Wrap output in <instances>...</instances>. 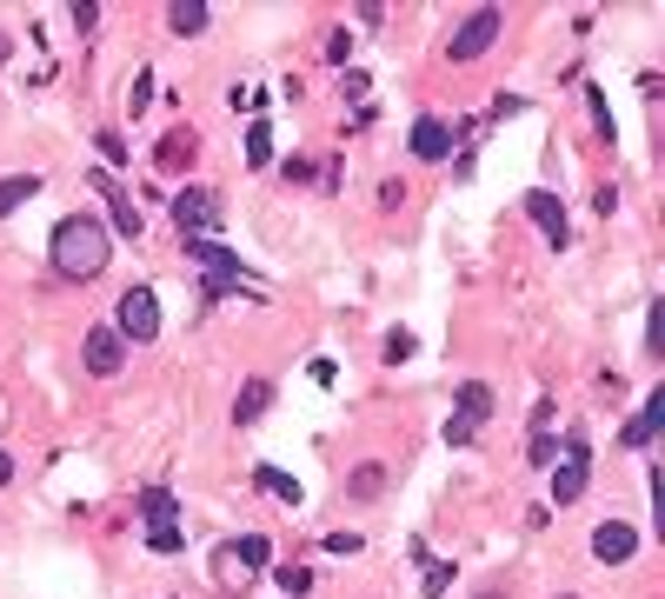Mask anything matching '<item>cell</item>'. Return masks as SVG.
I'll list each match as a JSON object with an SVG mask.
<instances>
[{
  "mask_svg": "<svg viewBox=\"0 0 665 599\" xmlns=\"http://www.w3.org/2000/svg\"><path fill=\"white\" fill-rule=\"evenodd\" d=\"M346 493H353V500H380V493H386V460H360V467L346 473Z\"/></svg>",
  "mask_w": 665,
  "mask_h": 599,
  "instance_id": "obj_18",
  "label": "cell"
},
{
  "mask_svg": "<svg viewBox=\"0 0 665 599\" xmlns=\"http://www.w3.org/2000/svg\"><path fill=\"white\" fill-rule=\"evenodd\" d=\"M266 407H273V380H246V387L233 393V420H240V427H253Z\"/></svg>",
  "mask_w": 665,
  "mask_h": 599,
  "instance_id": "obj_17",
  "label": "cell"
},
{
  "mask_svg": "<svg viewBox=\"0 0 665 599\" xmlns=\"http://www.w3.org/2000/svg\"><path fill=\"white\" fill-rule=\"evenodd\" d=\"M413 353H420V340H413V333H406V327H393V333H386V340H380V360H386V367H406V360H413Z\"/></svg>",
  "mask_w": 665,
  "mask_h": 599,
  "instance_id": "obj_23",
  "label": "cell"
},
{
  "mask_svg": "<svg viewBox=\"0 0 665 599\" xmlns=\"http://www.w3.org/2000/svg\"><path fill=\"white\" fill-rule=\"evenodd\" d=\"M206 20H213V7H206V0H173V7H167V27H173L180 40L206 33Z\"/></svg>",
  "mask_w": 665,
  "mask_h": 599,
  "instance_id": "obj_16",
  "label": "cell"
},
{
  "mask_svg": "<svg viewBox=\"0 0 665 599\" xmlns=\"http://www.w3.org/2000/svg\"><path fill=\"white\" fill-rule=\"evenodd\" d=\"M473 599H506V593H500V587H486V593H473Z\"/></svg>",
  "mask_w": 665,
  "mask_h": 599,
  "instance_id": "obj_39",
  "label": "cell"
},
{
  "mask_svg": "<svg viewBox=\"0 0 665 599\" xmlns=\"http://www.w3.org/2000/svg\"><path fill=\"white\" fill-rule=\"evenodd\" d=\"M246 167H253V173H266V167H273V127H266V120H253V127H246Z\"/></svg>",
  "mask_w": 665,
  "mask_h": 599,
  "instance_id": "obj_22",
  "label": "cell"
},
{
  "mask_svg": "<svg viewBox=\"0 0 665 599\" xmlns=\"http://www.w3.org/2000/svg\"><path fill=\"white\" fill-rule=\"evenodd\" d=\"M520 107H526V100H520V93H500V100H493V120H513V113H520Z\"/></svg>",
  "mask_w": 665,
  "mask_h": 599,
  "instance_id": "obj_34",
  "label": "cell"
},
{
  "mask_svg": "<svg viewBox=\"0 0 665 599\" xmlns=\"http://www.w3.org/2000/svg\"><path fill=\"white\" fill-rule=\"evenodd\" d=\"M560 599H573V593H560Z\"/></svg>",
  "mask_w": 665,
  "mask_h": 599,
  "instance_id": "obj_40",
  "label": "cell"
},
{
  "mask_svg": "<svg viewBox=\"0 0 665 599\" xmlns=\"http://www.w3.org/2000/svg\"><path fill=\"white\" fill-rule=\"evenodd\" d=\"M406 147H413V160L440 167V160L453 153V127H446L440 113H420V120H413V140H406Z\"/></svg>",
  "mask_w": 665,
  "mask_h": 599,
  "instance_id": "obj_11",
  "label": "cell"
},
{
  "mask_svg": "<svg viewBox=\"0 0 665 599\" xmlns=\"http://www.w3.org/2000/svg\"><path fill=\"white\" fill-rule=\"evenodd\" d=\"M320 53H326V60H333V67H346V60H353V33H346V27H333V33H326V47H320Z\"/></svg>",
  "mask_w": 665,
  "mask_h": 599,
  "instance_id": "obj_25",
  "label": "cell"
},
{
  "mask_svg": "<svg viewBox=\"0 0 665 599\" xmlns=\"http://www.w3.org/2000/svg\"><path fill=\"white\" fill-rule=\"evenodd\" d=\"M420 587H426V599H440V593H446V587H453V567H446V560H433Z\"/></svg>",
  "mask_w": 665,
  "mask_h": 599,
  "instance_id": "obj_30",
  "label": "cell"
},
{
  "mask_svg": "<svg viewBox=\"0 0 665 599\" xmlns=\"http://www.w3.org/2000/svg\"><path fill=\"white\" fill-rule=\"evenodd\" d=\"M500 33H506V13H500V7H473V13L453 27V40H446V60H460V67H466V60H480V53H486Z\"/></svg>",
  "mask_w": 665,
  "mask_h": 599,
  "instance_id": "obj_3",
  "label": "cell"
},
{
  "mask_svg": "<svg viewBox=\"0 0 665 599\" xmlns=\"http://www.w3.org/2000/svg\"><path fill=\"white\" fill-rule=\"evenodd\" d=\"M586 487H593V447H586V433L573 427V433H566V453H560V473H553V507L586 500Z\"/></svg>",
  "mask_w": 665,
  "mask_h": 599,
  "instance_id": "obj_4",
  "label": "cell"
},
{
  "mask_svg": "<svg viewBox=\"0 0 665 599\" xmlns=\"http://www.w3.org/2000/svg\"><path fill=\"white\" fill-rule=\"evenodd\" d=\"M187 260H193L213 287H240V280H246L240 253H233V247H220V240H187Z\"/></svg>",
  "mask_w": 665,
  "mask_h": 599,
  "instance_id": "obj_6",
  "label": "cell"
},
{
  "mask_svg": "<svg viewBox=\"0 0 665 599\" xmlns=\"http://www.w3.org/2000/svg\"><path fill=\"white\" fill-rule=\"evenodd\" d=\"M93 147H100V153H107L113 167H120V160H133V153H127V140H120L113 127H100V133H93Z\"/></svg>",
  "mask_w": 665,
  "mask_h": 599,
  "instance_id": "obj_28",
  "label": "cell"
},
{
  "mask_svg": "<svg viewBox=\"0 0 665 599\" xmlns=\"http://www.w3.org/2000/svg\"><path fill=\"white\" fill-rule=\"evenodd\" d=\"M167 213H173L180 240H206V233L220 227V193H206V187H180Z\"/></svg>",
  "mask_w": 665,
  "mask_h": 599,
  "instance_id": "obj_5",
  "label": "cell"
},
{
  "mask_svg": "<svg viewBox=\"0 0 665 599\" xmlns=\"http://www.w3.org/2000/svg\"><path fill=\"white\" fill-rule=\"evenodd\" d=\"M453 420H466V427L480 433V420H493V387L466 380V387H460V400H453Z\"/></svg>",
  "mask_w": 665,
  "mask_h": 599,
  "instance_id": "obj_15",
  "label": "cell"
},
{
  "mask_svg": "<svg viewBox=\"0 0 665 599\" xmlns=\"http://www.w3.org/2000/svg\"><path fill=\"white\" fill-rule=\"evenodd\" d=\"M273 580H280V593H286V599H306V593H313V573H306V567H280Z\"/></svg>",
  "mask_w": 665,
  "mask_h": 599,
  "instance_id": "obj_24",
  "label": "cell"
},
{
  "mask_svg": "<svg viewBox=\"0 0 665 599\" xmlns=\"http://www.w3.org/2000/svg\"><path fill=\"white\" fill-rule=\"evenodd\" d=\"M253 480H260L273 500H286V507H300V500H306V487H300L293 473H280V467H253Z\"/></svg>",
  "mask_w": 665,
  "mask_h": 599,
  "instance_id": "obj_20",
  "label": "cell"
},
{
  "mask_svg": "<svg viewBox=\"0 0 665 599\" xmlns=\"http://www.w3.org/2000/svg\"><path fill=\"white\" fill-rule=\"evenodd\" d=\"M33 193H40V173H7V180H0V220H7L13 207H27Z\"/></svg>",
  "mask_w": 665,
  "mask_h": 599,
  "instance_id": "obj_21",
  "label": "cell"
},
{
  "mask_svg": "<svg viewBox=\"0 0 665 599\" xmlns=\"http://www.w3.org/2000/svg\"><path fill=\"white\" fill-rule=\"evenodd\" d=\"M326 553H360V533H326Z\"/></svg>",
  "mask_w": 665,
  "mask_h": 599,
  "instance_id": "obj_36",
  "label": "cell"
},
{
  "mask_svg": "<svg viewBox=\"0 0 665 599\" xmlns=\"http://www.w3.org/2000/svg\"><path fill=\"white\" fill-rule=\"evenodd\" d=\"M659 427H665V393L653 387V393H646V407L633 413V427L619 433V447H653V440H659Z\"/></svg>",
  "mask_w": 665,
  "mask_h": 599,
  "instance_id": "obj_12",
  "label": "cell"
},
{
  "mask_svg": "<svg viewBox=\"0 0 665 599\" xmlns=\"http://www.w3.org/2000/svg\"><path fill=\"white\" fill-rule=\"evenodd\" d=\"M213 587H220V593H240V587H246V567H240L233 540H226V547H213Z\"/></svg>",
  "mask_w": 665,
  "mask_h": 599,
  "instance_id": "obj_19",
  "label": "cell"
},
{
  "mask_svg": "<svg viewBox=\"0 0 665 599\" xmlns=\"http://www.w3.org/2000/svg\"><path fill=\"white\" fill-rule=\"evenodd\" d=\"M47 253H53L60 280H93V273H107V260H113V233H107L93 213H67V220L53 227Z\"/></svg>",
  "mask_w": 665,
  "mask_h": 599,
  "instance_id": "obj_1",
  "label": "cell"
},
{
  "mask_svg": "<svg viewBox=\"0 0 665 599\" xmlns=\"http://www.w3.org/2000/svg\"><path fill=\"white\" fill-rule=\"evenodd\" d=\"M193 160H200V133L193 127H167L160 147H153V167L160 173H193Z\"/></svg>",
  "mask_w": 665,
  "mask_h": 599,
  "instance_id": "obj_9",
  "label": "cell"
},
{
  "mask_svg": "<svg viewBox=\"0 0 665 599\" xmlns=\"http://www.w3.org/2000/svg\"><path fill=\"white\" fill-rule=\"evenodd\" d=\"M7 480H13V453L0 447V487H7Z\"/></svg>",
  "mask_w": 665,
  "mask_h": 599,
  "instance_id": "obj_37",
  "label": "cell"
},
{
  "mask_svg": "<svg viewBox=\"0 0 665 599\" xmlns=\"http://www.w3.org/2000/svg\"><path fill=\"white\" fill-rule=\"evenodd\" d=\"M553 453H560V447H553V433H533V447H526V460H533V467H553Z\"/></svg>",
  "mask_w": 665,
  "mask_h": 599,
  "instance_id": "obj_32",
  "label": "cell"
},
{
  "mask_svg": "<svg viewBox=\"0 0 665 599\" xmlns=\"http://www.w3.org/2000/svg\"><path fill=\"white\" fill-rule=\"evenodd\" d=\"M633 553H639V527H626V520H599V527H593V560L626 567Z\"/></svg>",
  "mask_w": 665,
  "mask_h": 599,
  "instance_id": "obj_10",
  "label": "cell"
},
{
  "mask_svg": "<svg viewBox=\"0 0 665 599\" xmlns=\"http://www.w3.org/2000/svg\"><path fill=\"white\" fill-rule=\"evenodd\" d=\"M133 513L147 520V533H153V527H180V500H173L167 487H140V500H133Z\"/></svg>",
  "mask_w": 665,
  "mask_h": 599,
  "instance_id": "obj_14",
  "label": "cell"
},
{
  "mask_svg": "<svg viewBox=\"0 0 665 599\" xmlns=\"http://www.w3.org/2000/svg\"><path fill=\"white\" fill-rule=\"evenodd\" d=\"M67 20H73V33H93V27H100V7H93V0H73Z\"/></svg>",
  "mask_w": 665,
  "mask_h": 599,
  "instance_id": "obj_27",
  "label": "cell"
},
{
  "mask_svg": "<svg viewBox=\"0 0 665 599\" xmlns=\"http://www.w3.org/2000/svg\"><path fill=\"white\" fill-rule=\"evenodd\" d=\"M646 313H653V327H646V353H659V347H665V300H653Z\"/></svg>",
  "mask_w": 665,
  "mask_h": 599,
  "instance_id": "obj_31",
  "label": "cell"
},
{
  "mask_svg": "<svg viewBox=\"0 0 665 599\" xmlns=\"http://www.w3.org/2000/svg\"><path fill=\"white\" fill-rule=\"evenodd\" d=\"M593 207H599V213L613 220V213H619V187H599V193H593Z\"/></svg>",
  "mask_w": 665,
  "mask_h": 599,
  "instance_id": "obj_35",
  "label": "cell"
},
{
  "mask_svg": "<svg viewBox=\"0 0 665 599\" xmlns=\"http://www.w3.org/2000/svg\"><path fill=\"white\" fill-rule=\"evenodd\" d=\"M93 187H100V193H107V207H113V233H127V240H140V227H147V220H140V207H133V193H120V187H113L107 173H93Z\"/></svg>",
  "mask_w": 665,
  "mask_h": 599,
  "instance_id": "obj_13",
  "label": "cell"
},
{
  "mask_svg": "<svg viewBox=\"0 0 665 599\" xmlns=\"http://www.w3.org/2000/svg\"><path fill=\"white\" fill-rule=\"evenodd\" d=\"M147 547H153V553H180V547H187V533H180V527H153V533H147Z\"/></svg>",
  "mask_w": 665,
  "mask_h": 599,
  "instance_id": "obj_29",
  "label": "cell"
},
{
  "mask_svg": "<svg viewBox=\"0 0 665 599\" xmlns=\"http://www.w3.org/2000/svg\"><path fill=\"white\" fill-rule=\"evenodd\" d=\"M113 333H120L127 347L160 340V293H153V287H127L120 307H113Z\"/></svg>",
  "mask_w": 665,
  "mask_h": 599,
  "instance_id": "obj_2",
  "label": "cell"
},
{
  "mask_svg": "<svg viewBox=\"0 0 665 599\" xmlns=\"http://www.w3.org/2000/svg\"><path fill=\"white\" fill-rule=\"evenodd\" d=\"M147 107H153V73L140 67V73H133V93H127V113H147Z\"/></svg>",
  "mask_w": 665,
  "mask_h": 599,
  "instance_id": "obj_26",
  "label": "cell"
},
{
  "mask_svg": "<svg viewBox=\"0 0 665 599\" xmlns=\"http://www.w3.org/2000/svg\"><path fill=\"white\" fill-rule=\"evenodd\" d=\"M80 360H87V373H93V380H113V373L127 367V340H120L113 327H87V340H80Z\"/></svg>",
  "mask_w": 665,
  "mask_h": 599,
  "instance_id": "obj_7",
  "label": "cell"
},
{
  "mask_svg": "<svg viewBox=\"0 0 665 599\" xmlns=\"http://www.w3.org/2000/svg\"><path fill=\"white\" fill-rule=\"evenodd\" d=\"M380 207H406V180H380Z\"/></svg>",
  "mask_w": 665,
  "mask_h": 599,
  "instance_id": "obj_33",
  "label": "cell"
},
{
  "mask_svg": "<svg viewBox=\"0 0 665 599\" xmlns=\"http://www.w3.org/2000/svg\"><path fill=\"white\" fill-rule=\"evenodd\" d=\"M520 207H526V220L546 233V247H566V240H573V227H566V207H560V193H553V187H533Z\"/></svg>",
  "mask_w": 665,
  "mask_h": 599,
  "instance_id": "obj_8",
  "label": "cell"
},
{
  "mask_svg": "<svg viewBox=\"0 0 665 599\" xmlns=\"http://www.w3.org/2000/svg\"><path fill=\"white\" fill-rule=\"evenodd\" d=\"M7 60H13V40H7V33H0V67H7Z\"/></svg>",
  "mask_w": 665,
  "mask_h": 599,
  "instance_id": "obj_38",
  "label": "cell"
}]
</instances>
